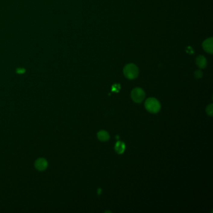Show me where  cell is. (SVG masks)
<instances>
[{"mask_svg":"<svg viewBox=\"0 0 213 213\" xmlns=\"http://www.w3.org/2000/svg\"><path fill=\"white\" fill-rule=\"evenodd\" d=\"M123 73L125 77L129 80H134L139 75V69L134 64L130 63L124 66Z\"/></svg>","mask_w":213,"mask_h":213,"instance_id":"obj_1","label":"cell"},{"mask_svg":"<svg viewBox=\"0 0 213 213\" xmlns=\"http://www.w3.org/2000/svg\"><path fill=\"white\" fill-rule=\"evenodd\" d=\"M145 108L148 111L155 114L158 113L161 109V105L158 99L155 98H149L145 102Z\"/></svg>","mask_w":213,"mask_h":213,"instance_id":"obj_2","label":"cell"},{"mask_svg":"<svg viewBox=\"0 0 213 213\" xmlns=\"http://www.w3.org/2000/svg\"><path fill=\"white\" fill-rule=\"evenodd\" d=\"M131 96L134 102L136 103H140L145 98V92L140 88L133 89L131 93Z\"/></svg>","mask_w":213,"mask_h":213,"instance_id":"obj_3","label":"cell"},{"mask_svg":"<svg viewBox=\"0 0 213 213\" xmlns=\"http://www.w3.org/2000/svg\"><path fill=\"white\" fill-rule=\"evenodd\" d=\"M35 166L38 171H43L47 169L48 166V161L45 158H39L35 161Z\"/></svg>","mask_w":213,"mask_h":213,"instance_id":"obj_4","label":"cell"},{"mask_svg":"<svg viewBox=\"0 0 213 213\" xmlns=\"http://www.w3.org/2000/svg\"><path fill=\"white\" fill-rule=\"evenodd\" d=\"M213 39L212 38H209L206 39V40H204V42H202V48L206 52L209 53V54H212L213 53Z\"/></svg>","mask_w":213,"mask_h":213,"instance_id":"obj_5","label":"cell"},{"mask_svg":"<svg viewBox=\"0 0 213 213\" xmlns=\"http://www.w3.org/2000/svg\"><path fill=\"white\" fill-rule=\"evenodd\" d=\"M196 63L201 69H204L207 66V60L205 57L199 55L196 59Z\"/></svg>","mask_w":213,"mask_h":213,"instance_id":"obj_6","label":"cell"},{"mask_svg":"<svg viewBox=\"0 0 213 213\" xmlns=\"http://www.w3.org/2000/svg\"><path fill=\"white\" fill-rule=\"evenodd\" d=\"M125 148H126V146L124 143L121 141H117L116 143L114 146V149L116 152L117 153V154H120V155L123 154L125 151Z\"/></svg>","mask_w":213,"mask_h":213,"instance_id":"obj_7","label":"cell"},{"mask_svg":"<svg viewBox=\"0 0 213 213\" xmlns=\"http://www.w3.org/2000/svg\"><path fill=\"white\" fill-rule=\"evenodd\" d=\"M97 137L101 141H107L109 139V134L106 131H100L97 134Z\"/></svg>","mask_w":213,"mask_h":213,"instance_id":"obj_8","label":"cell"},{"mask_svg":"<svg viewBox=\"0 0 213 213\" xmlns=\"http://www.w3.org/2000/svg\"><path fill=\"white\" fill-rule=\"evenodd\" d=\"M212 104H211L209 105H208L206 108V113L207 114L210 116H212L213 115V108H212Z\"/></svg>","mask_w":213,"mask_h":213,"instance_id":"obj_9","label":"cell"},{"mask_svg":"<svg viewBox=\"0 0 213 213\" xmlns=\"http://www.w3.org/2000/svg\"><path fill=\"white\" fill-rule=\"evenodd\" d=\"M195 77L196 78H201L202 76V73L201 71H196L194 73Z\"/></svg>","mask_w":213,"mask_h":213,"instance_id":"obj_10","label":"cell"},{"mask_svg":"<svg viewBox=\"0 0 213 213\" xmlns=\"http://www.w3.org/2000/svg\"><path fill=\"white\" fill-rule=\"evenodd\" d=\"M24 72H25V70L23 67H20L16 70V73L18 74H23L24 73Z\"/></svg>","mask_w":213,"mask_h":213,"instance_id":"obj_11","label":"cell"}]
</instances>
